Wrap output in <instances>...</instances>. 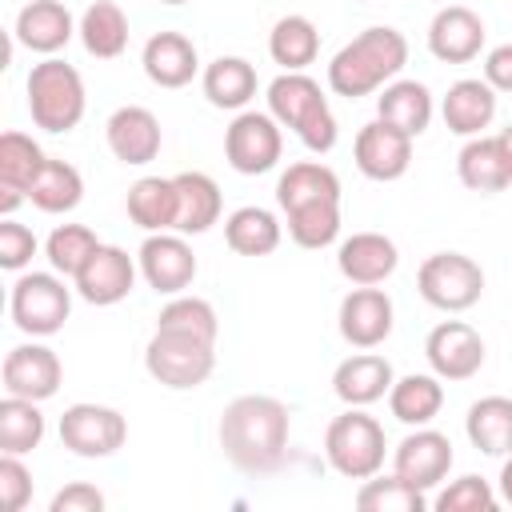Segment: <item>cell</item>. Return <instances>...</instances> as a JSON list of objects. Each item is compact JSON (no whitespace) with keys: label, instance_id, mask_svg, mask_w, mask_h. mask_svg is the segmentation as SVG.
Returning a JSON list of instances; mask_svg holds the SVG:
<instances>
[{"label":"cell","instance_id":"8","mask_svg":"<svg viewBox=\"0 0 512 512\" xmlns=\"http://www.w3.org/2000/svg\"><path fill=\"white\" fill-rule=\"evenodd\" d=\"M416 292L440 312H468L484 296V268L464 252H432L416 272Z\"/></svg>","mask_w":512,"mask_h":512},{"label":"cell","instance_id":"51","mask_svg":"<svg viewBox=\"0 0 512 512\" xmlns=\"http://www.w3.org/2000/svg\"><path fill=\"white\" fill-rule=\"evenodd\" d=\"M160 4H188V0H160Z\"/></svg>","mask_w":512,"mask_h":512},{"label":"cell","instance_id":"23","mask_svg":"<svg viewBox=\"0 0 512 512\" xmlns=\"http://www.w3.org/2000/svg\"><path fill=\"white\" fill-rule=\"evenodd\" d=\"M400 264L392 236L384 232H352L336 248V268L348 284H384Z\"/></svg>","mask_w":512,"mask_h":512},{"label":"cell","instance_id":"16","mask_svg":"<svg viewBox=\"0 0 512 512\" xmlns=\"http://www.w3.org/2000/svg\"><path fill=\"white\" fill-rule=\"evenodd\" d=\"M452 460H456V456H452V440H448L444 432L420 424V428H412V432L396 444V452H392V472L404 476L408 484L432 492V488L448 476Z\"/></svg>","mask_w":512,"mask_h":512},{"label":"cell","instance_id":"4","mask_svg":"<svg viewBox=\"0 0 512 512\" xmlns=\"http://www.w3.org/2000/svg\"><path fill=\"white\" fill-rule=\"evenodd\" d=\"M24 88H28V112H32L36 128L60 136V132H72L84 120V108H88L84 76L68 60L44 56L40 64H32Z\"/></svg>","mask_w":512,"mask_h":512},{"label":"cell","instance_id":"49","mask_svg":"<svg viewBox=\"0 0 512 512\" xmlns=\"http://www.w3.org/2000/svg\"><path fill=\"white\" fill-rule=\"evenodd\" d=\"M500 500L512 508V452H508L504 464H500Z\"/></svg>","mask_w":512,"mask_h":512},{"label":"cell","instance_id":"11","mask_svg":"<svg viewBox=\"0 0 512 512\" xmlns=\"http://www.w3.org/2000/svg\"><path fill=\"white\" fill-rule=\"evenodd\" d=\"M140 276L160 296H180L196 280V252L184 232H148L136 252Z\"/></svg>","mask_w":512,"mask_h":512},{"label":"cell","instance_id":"32","mask_svg":"<svg viewBox=\"0 0 512 512\" xmlns=\"http://www.w3.org/2000/svg\"><path fill=\"white\" fill-rule=\"evenodd\" d=\"M464 432L472 448H480L484 456H508L512 452V396H480L464 416Z\"/></svg>","mask_w":512,"mask_h":512},{"label":"cell","instance_id":"27","mask_svg":"<svg viewBox=\"0 0 512 512\" xmlns=\"http://www.w3.org/2000/svg\"><path fill=\"white\" fill-rule=\"evenodd\" d=\"M128 220L144 232H176V212H180V196H176V180L172 176H140L128 188Z\"/></svg>","mask_w":512,"mask_h":512},{"label":"cell","instance_id":"48","mask_svg":"<svg viewBox=\"0 0 512 512\" xmlns=\"http://www.w3.org/2000/svg\"><path fill=\"white\" fill-rule=\"evenodd\" d=\"M28 200V192H20V188H8V184H0V212L4 216H12L20 204Z\"/></svg>","mask_w":512,"mask_h":512},{"label":"cell","instance_id":"46","mask_svg":"<svg viewBox=\"0 0 512 512\" xmlns=\"http://www.w3.org/2000/svg\"><path fill=\"white\" fill-rule=\"evenodd\" d=\"M100 508H104V492L96 484H84V480L60 488L48 504V512H100Z\"/></svg>","mask_w":512,"mask_h":512},{"label":"cell","instance_id":"24","mask_svg":"<svg viewBox=\"0 0 512 512\" xmlns=\"http://www.w3.org/2000/svg\"><path fill=\"white\" fill-rule=\"evenodd\" d=\"M440 116L456 136H484V128L496 116V88L484 76H464L444 92Z\"/></svg>","mask_w":512,"mask_h":512},{"label":"cell","instance_id":"13","mask_svg":"<svg viewBox=\"0 0 512 512\" xmlns=\"http://www.w3.org/2000/svg\"><path fill=\"white\" fill-rule=\"evenodd\" d=\"M136 272H140V264H136L124 248L100 244V248L88 256V264L72 276V288H76V296H80L84 304L108 308V304H120V300L136 288Z\"/></svg>","mask_w":512,"mask_h":512},{"label":"cell","instance_id":"19","mask_svg":"<svg viewBox=\"0 0 512 512\" xmlns=\"http://www.w3.org/2000/svg\"><path fill=\"white\" fill-rule=\"evenodd\" d=\"M484 20L480 12L464 8V4H448L432 16L428 24V52L440 60V64H468L480 56L484 48Z\"/></svg>","mask_w":512,"mask_h":512},{"label":"cell","instance_id":"35","mask_svg":"<svg viewBox=\"0 0 512 512\" xmlns=\"http://www.w3.org/2000/svg\"><path fill=\"white\" fill-rule=\"evenodd\" d=\"M268 56L284 68V72H304L316 56H320V32L308 16H280L268 32Z\"/></svg>","mask_w":512,"mask_h":512},{"label":"cell","instance_id":"21","mask_svg":"<svg viewBox=\"0 0 512 512\" xmlns=\"http://www.w3.org/2000/svg\"><path fill=\"white\" fill-rule=\"evenodd\" d=\"M76 32H80V24L72 20V12L60 0H32L16 12V24H12V40L40 56H56L60 48H68V40Z\"/></svg>","mask_w":512,"mask_h":512},{"label":"cell","instance_id":"1","mask_svg":"<svg viewBox=\"0 0 512 512\" xmlns=\"http://www.w3.org/2000/svg\"><path fill=\"white\" fill-rule=\"evenodd\" d=\"M216 440L232 468L248 476H268L284 464L288 440H292V412L276 396H236L216 424Z\"/></svg>","mask_w":512,"mask_h":512},{"label":"cell","instance_id":"5","mask_svg":"<svg viewBox=\"0 0 512 512\" xmlns=\"http://www.w3.org/2000/svg\"><path fill=\"white\" fill-rule=\"evenodd\" d=\"M384 428L376 416H368L364 408H348L340 412L328 432H324V456L332 464V472H340L344 480H368L384 468Z\"/></svg>","mask_w":512,"mask_h":512},{"label":"cell","instance_id":"43","mask_svg":"<svg viewBox=\"0 0 512 512\" xmlns=\"http://www.w3.org/2000/svg\"><path fill=\"white\" fill-rule=\"evenodd\" d=\"M436 512H492L496 508V492L484 476H460L452 480L436 500H432Z\"/></svg>","mask_w":512,"mask_h":512},{"label":"cell","instance_id":"30","mask_svg":"<svg viewBox=\"0 0 512 512\" xmlns=\"http://www.w3.org/2000/svg\"><path fill=\"white\" fill-rule=\"evenodd\" d=\"M440 408H444V384L436 372H412V376L392 380L388 388V412L408 428L432 424Z\"/></svg>","mask_w":512,"mask_h":512},{"label":"cell","instance_id":"38","mask_svg":"<svg viewBox=\"0 0 512 512\" xmlns=\"http://www.w3.org/2000/svg\"><path fill=\"white\" fill-rule=\"evenodd\" d=\"M356 508L360 512H424L428 508V492L408 484L404 476H368L356 488Z\"/></svg>","mask_w":512,"mask_h":512},{"label":"cell","instance_id":"22","mask_svg":"<svg viewBox=\"0 0 512 512\" xmlns=\"http://www.w3.org/2000/svg\"><path fill=\"white\" fill-rule=\"evenodd\" d=\"M140 64H144V76L156 84V88H184L192 84V76L200 72V56H196V44L184 36V32H152L144 40V52H140Z\"/></svg>","mask_w":512,"mask_h":512},{"label":"cell","instance_id":"33","mask_svg":"<svg viewBox=\"0 0 512 512\" xmlns=\"http://www.w3.org/2000/svg\"><path fill=\"white\" fill-rule=\"evenodd\" d=\"M80 44L96 60H116L128 48V16L112 0H92L80 16Z\"/></svg>","mask_w":512,"mask_h":512},{"label":"cell","instance_id":"29","mask_svg":"<svg viewBox=\"0 0 512 512\" xmlns=\"http://www.w3.org/2000/svg\"><path fill=\"white\" fill-rule=\"evenodd\" d=\"M176 196H180V212H176V232L184 236H200L208 232L220 212H224V196L220 184L208 172H176Z\"/></svg>","mask_w":512,"mask_h":512},{"label":"cell","instance_id":"37","mask_svg":"<svg viewBox=\"0 0 512 512\" xmlns=\"http://www.w3.org/2000/svg\"><path fill=\"white\" fill-rule=\"evenodd\" d=\"M44 440V412L40 400H24V396H4L0 400V452H32Z\"/></svg>","mask_w":512,"mask_h":512},{"label":"cell","instance_id":"36","mask_svg":"<svg viewBox=\"0 0 512 512\" xmlns=\"http://www.w3.org/2000/svg\"><path fill=\"white\" fill-rule=\"evenodd\" d=\"M28 200L48 216H64L84 200V176L68 160H44V168L28 184Z\"/></svg>","mask_w":512,"mask_h":512},{"label":"cell","instance_id":"2","mask_svg":"<svg viewBox=\"0 0 512 512\" xmlns=\"http://www.w3.org/2000/svg\"><path fill=\"white\" fill-rule=\"evenodd\" d=\"M404 64H408L404 32L388 24H372L328 60V88L344 100H360L392 84L404 72Z\"/></svg>","mask_w":512,"mask_h":512},{"label":"cell","instance_id":"34","mask_svg":"<svg viewBox=\"0 0 512 512\" xmlns=\"http://www.w3.org/2000/svg\"><path fill=\"white\" fill-rule=\"evenodd\" d=\"M308 200H340V176L320 160H296L276 180V204L280 212L308 204Z\"/></svg>","mask_w":512,"mask_h":512},{"label":"cell","instance_id":"40","mask_svg":"<svg viewBox=\"0 0 512 512\" xmlns=\"http://www.w3.org/2000/svg\"><path fill=\"white\" fill-rule=\"evenodd\" d=\"M96 248H100V240H96V232L88 224H56L48 232V240H44V256H48L52 272H60L68 280L88 264V256Z\"/></svg>","mask_w":512,"mask_h":512},{"label":"cell","instance_id":"15","mask_svg":"<svg viewBox=\"0 0 512 512\" xmlns=\"http://www.w3.org/2000/svg\"><path fill=\"white\" fill-rule=\"evenodd\" d=\"M0 380H4V392L8 396H24V400H52L60 392V380H64V364L60 356L48 348V344H16L8 348L4 356V368H0Z\"/></svg>","mask_w":512,"mask_h":512},{"label":"cell","instance_id":"6","mask_svg":"<svg viewBox=\"0 0 512 512\" xmlns=\"http://www.w3.org/2000/svg\"><path fill=\"white\" fill-rule=\"evenodd\" d=\"M144 368L156 384L164 388H176V392H188V388H200L212 368H216V344L212 340H200V336H188V332H168V328H156L148 348H144Z\"/></svg>","mask_w":512,"mask_h":512},{"label":"cell","instance_id":"10","mask_svg":"<svg viewBox=\"0 0 512 512\" xmlns=\"http://www.w3.org/2000/svg\"><path fill=\"white\" fill-rule=\"evenodd\" d=\"M124 440H128V420L108 404L80 400V404H68L60 416V444L72 456L104 460L116 448H124Z\"/></svg>","mask_w":512,"mask_h":512},{"label":"cell","instance_id":"50","mask_svg":"<svg viewBox=\"0 0 512 512\" xmlns=\"http://www.w3.org/2000/svg\"><path fill=\"white\" fill-rule=\"evenodd\" d=\"M500 148H504V160H508V172H512V124L500 132Z\"/></svg>","mask_w":512,"mask_h":512},{"label":"cell","instance_id":"47","mask_svg":"<svg viewBox=\"0 0 512 512\" xmlns=\"http://www.w3.org/2000/svg\"><path fill=\"white\" fill-rule=\"evenodd\" d=\"M484 80L496 92H512V40L488 48V56H484Z\"/></svg>","mask_w":512,"mask_h":512},{"label":"cell","instance_id":"45","mask_svg":"<svg viewBox=\"0 0 512 512\" xmlns=\"http://www.w3.org/2000/svg\"><path fill=\"white\" fill-rule=\"evenodd\" d=\"M32 256H36V236H32V228H24V224H16L12 216H4V224H0V268L20 272V268L32 264Z\"/></svg>","mask_w":512,"mask_h":512},{"label":"cell","instance_id":"25","mask_svg":"<svg viewBox=\"0 0 512 512\" xmlns=\"http://www.w3.org/2000/svg\"><path fill=\"white\" fill-rule=\"evenodd\" d=\"M432 112H436L432 92H428V84H420V80H400V76H396V80L384 84L380 96H376V120L400 128V132L412 136V140H416L420 132H428Z\"/></svg>","mask_w":512,"mask_h":512},{"label":"cell","instance_id":"44","mask_svg":"<svg viewBox=\"0 0 512 512\" xmlns=\"http://www.w3.org/2000/svg\"><path fill=\"white\" fill-rule=\"evenodd\" d=\"M32 500V472L20 464L16 452H0V504L4 512H24Z\"/></svg>","mask_w":512,"mask_h":512},{"label":"cell","instance_id":"39","mask_svg":"<svg viewBox=\"0 0 512 512\" xmlns=\"http://www.w3.org/2000/svg\"><path fill=\"white\" fill-rule=\"evenodd\" d=\"M288 236L300 248H328L340 236V200H308L284 212Z\"/></svg>","mask_w":512,"mask_h":512},{"label":"cell","instance_id":"14","mask_svg":"<svg viewBox=\"0 0 512 512\" xmlns=\"http://www.w3.org/2000/svg\"><path fill=\"white\" fill-rule=\"evenodd\" d=\"M424 356L440 380H472L484 368V340L464 320H440L424 340Z\"/></svg>","mask_w":512,"mask_h":512},{"label":"cell","instance_id":"20","mask_svg":"<svg viewBox=\"0 0 512 512\" xmlns=\"http://www.w3.org/2000/svg\"><path fill=\"white\" fill-rule=\"evenodd\" d=\"M392 380H396V372H392L388 356H380V352H372V348H360V352H352L348 360L336 364V372H332V392H336L340 404H348V408H368V404H376V400L388 396Z\"/></svg>","mask_w":512,"mask_h":512},{"label":"cell","instance_id":"9","mask_svg":"<svg viewBox=\"0 0 512 512\" xmlns=\"http://www.w3.org/2000/svg\"><path fill=\"white\" fill-rule=\"evenodd\" d=\"M280 152H284V132H280V120L272 112L244 108L224 128V160L240 176L272 172L280 164Z\"/></svg>","mask_w":512,"mask_h":512},{"label":"cell","instance_id":"7","mask_svg":"<svg viewBox=\"0 0 512 512\" xmlns=\"http://www.w3.org/2000/svg\"><path fill=\"white\" fill-rule=\"evenodd\" d=\"M68 276L60 272H24L16 276L12 284V300H8V312H12V324L24 332V336H56L72 312V288L64 284Z\"/></svg>","mask_w":512,"mask_h":512},{"label":"cell","instance_id":"18","mask_svg":"<svg viewBox=\"0 0 512 512\" xmlns=\"http://www.w3.org/2000/svg\"><path fill=\"white\" fill-rule=\"evenodd\" d=\"M352 160L368 180H380V184L400 180L412 164V136H404L400 128H392L384 120H372L356 132Z\"/></svg>","mask_w":512,"mask_h":512},{"label":"cell","instance_id":"31","mask_svg":"<svg viewBox=\"0 0 512 512\" xmlns=\"http://www.w3.org/2000/svg\"><path fill=\"white\" fill-rule=\"evenodd\" d=\"M280 236H284V224L276 220V212L260 204H244L224 220V240L236 256H268L280 248Z\"/></svg>","mask_w":512,"mask_h":512},{"label":"cell","instance_id":"28","mask_svg":"<svg viewBox=\"0 0 512 512\" xmlns=\"http://www.w3.org/2000/svg\"><path fill=\"white\" fill-rule=\"evenodd\" d=\"M256 68L244 56H216L204 72H200V88L208 96L212 108L224 112H244L248 100L256 96Z\"/></svg>","mask_w":512,"mask_h":512},{"label":"cell","instance_id":"26","mask_svg":"<svg viewBox=\"0 0 512 512\" xmlns=\"http://www.w3.org/2000/svg\"><path fill=\"white\" fill-rule=\"evenodd\" d=\"M456 176L468 192H480V196L504 192L512 184V172H508L500 136H468V144L456 156Z\"/></svg>","mask_w":512,"mask_h":512},{"label":"cell","instance_id":"41","mask_svg":"<svg viewBox=\"0 0 512 512\" xmlns=\"http://www.w3.org/2000/svg\"><path fill=\"white\" fill-rule=\"evenodd\" d=\"M44 160L48 156L32 136H24V132H4L0 136V184L28 192V184L44 168Z\"/></svg>","mask_w":512,"mask_h":512},{"label":"cell","instance_id":"3","mask_svg":"<svg viewBox=\"0 0 512 512\" xmlns=\"http://www.w3.org/2000/svg\"><path fill=\"white\" fill-rule=\"evenodd\" d=\"M268 112L280 120V128H292L308 152L324 156L336 148V116L308 72H280L268 84Z\"/></svg>","mask_w":512,"mask_h":512},{"label":"cell","instance_id":"17","mask_svg":"<svg viewBox=\"0 0 512 512\" xmlns=\"http://www.w3.org/2000/svg\"><path fill=\"white\" fill-rule=\"evenodd\" d=\"M104 140H108V152L120 160V164H152L160 156V144H164V132H160V120L152 108L144 104H124L108 116L104 124Z\"/></svg>","mask_w":512,"mask_h":512},{"label":"cell","instance_id":"12","mask_svg":"<svg viewBox=\"0 0 512 512\" xmlns=\"http://www.w3.org/2000/svg\"><path fill=\"white\" fill-rule=\"evenodd\" d=\"M336 324H340V336L352 348H380L392 336V324H396L392 296L384 288H376V284H356L340 300Z\"/></svg>","mask_w":512,"mask_h":512},{"label":"cell","instance_id":"42","mask_svg":"<svg viewBox=\"0 0 512 512\" xmlns=\"http://www.w3.org/2000/svg\"><path fill=\"white\" fill-rule=\"evenodd\" d=\"M156 328H168V332H188V336H200V340H212L216 344V332H220V320H216V308L204 300V296H172L160 316H156Z\"/></svg>","mask_w":512,"mask_h":512}]
</instances>
